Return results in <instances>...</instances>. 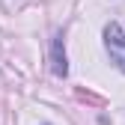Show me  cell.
<instances>
[{
  "label": "cell",
  "mask_w": 125,
  "mask_h": 125,
  "mask_svg": "<svg viewBox=\"0 0 125 125\" xmlns=\"http://www.w3.org/2000/svg\"><path fill=\"white\" fill-rule=\"evenodd\" d=\"M104 48H107L110 62L125 74V33H122L119 24H107L104 27Z\"/></svg>",
  "instance_id": "obj_1"
},
{
  "label": "cell",
  "mask_w": 125,
  "mask_h": 125,
  "mask_svg": "<svg viewBox=\"0 0 125 125\" xmlns=\"http://www.w3.org/2000/svg\"><path fill=\"white\" fill-rule=\"evenodd\" d=\"M54 74H57V77H66V74H69L66 51H62V36H57V42H54Z\"/></svg>",
  "instance_id": "obj_2"
}]
</instances>
